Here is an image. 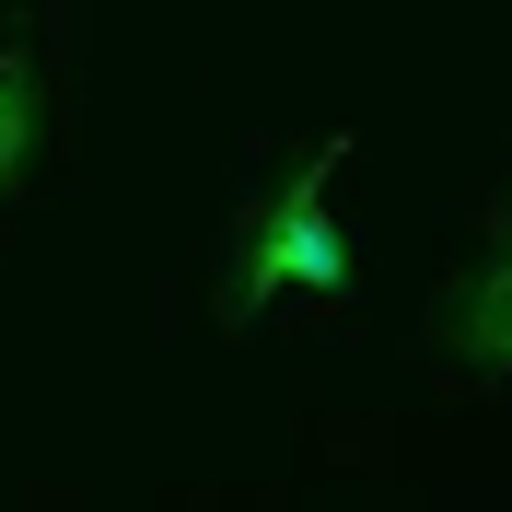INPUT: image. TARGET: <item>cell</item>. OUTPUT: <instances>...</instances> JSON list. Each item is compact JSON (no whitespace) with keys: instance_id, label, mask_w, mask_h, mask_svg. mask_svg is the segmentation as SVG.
<instances>
[{"instance_id":"1","label":"cell","mask_w":512,"mask_h":512,"mask_svg":"<svg viewBox=\"0 0 512 512\" xmlns=\"http://www.w3.org/2000/svg\"><path fill=\"white\" fill-rule=\"evenodd\" d=\"M326 187H338V140L303 152L280 187L245 210V233H233V256H222V338H245V326L268 315V303H291V291H350V233H338Z\"/></svg>"},{"instance_id":"2","label":"cell","mask_w":512,"mask_h":512,"mask_svg":"<svg viewBox=\"0 0 512 512\" xmlns=\"http://www.w3.org/2000/svg\"><path fill=\"white\" fill-rule=\"evenodd\" d=\"M431 338H443L454 373H512V210H501V233H489V256L443 291Z\"/></svg>"},{"instance_id":"3","label":"cell","mask_w":512,"mask_h":512,"mask_svg":"<svg viewBox=\"0 0 512 512\" xmlns=\"http://www.w3.org/2000/svg\"><path fill=\"white\" fill-rule=\"evenodd\" d=\"M35 128H47V94H35V59L0 47V198L35 175Z\"/></svg>"}]
</instances>
